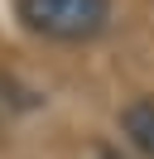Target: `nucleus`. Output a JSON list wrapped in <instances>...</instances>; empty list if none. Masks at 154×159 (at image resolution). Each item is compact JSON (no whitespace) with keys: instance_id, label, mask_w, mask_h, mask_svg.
Segmentation results:
<instances>
[{"instance_id":"f257e3e1","label":"nucleus","mask_w":154,"mask_h":159,"mask_svg":"<svg viewBox=\"0 0 154 159\" xmlns=\"http://www.w3.org/2000/svg\"><path fill=\"white\" fill-rule=\"evenodd\" d=\"M19 20L29 34L53 43H87L106 29L111 0H19Z\"/></svg>"},{"instance_id":"f03ea898","label":"nucleus","mask_w":154,"mask_h":159,"mask_svg":"<svg viewBox=\"0 0 154 159\" xmlns=\"http://www.w3.org/2000/svg\"><path fill=\"white\" fill-rule=\"evenodd\" d=\"M120 130H125V140H130L140 154L154 159V97L130 101V106L120 111Z\"/></svg>"},{"instance_id":"7ed1b4c3","label":"nucleus","mask_w":154,"mask_h":159,"mask_svg":"<svg viewBox=\"0 0 154 159\" xmlns=\"http://www.w3.org/2000/svg\"><path fill=\"white\" fill-rule=\"evenodd\" d=\"M101 159H120V154H116V149H101Z\"/></svg>"}]
</instances>
